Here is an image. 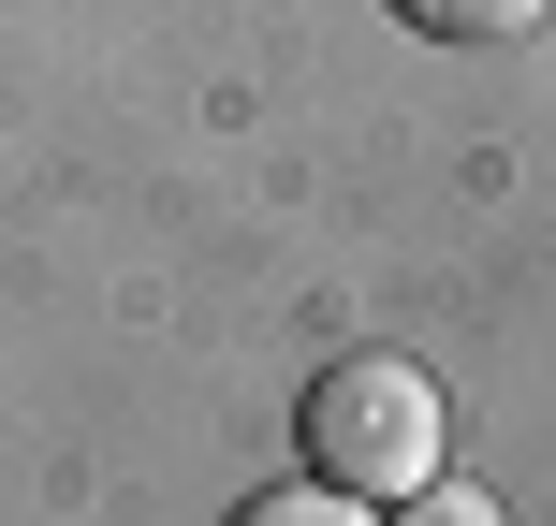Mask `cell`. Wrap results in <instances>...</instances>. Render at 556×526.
Wrapping results in <instances>:
<instances>
[{
    "instance_id": "cell-2",
    "label": "cell",
    "mask_w": 556,
    "mask_h": 526,
    "mask_svg": "<svg viewBox=\"0 0 556 526\" xmlns=\"http://www.w3.org/2000/svg\"><path fill=\"white\" fill-rule=\"evenodd\" d=\"M395 15H410L425 44H513V29H542L556 0H395Z\"/></svg>"
},
{
    "instance_id": "cell-1",
    "label": "cell",
    "mask_w": 556,
    "mask_h": 526,
    "mask_svg": "<svg viewBox=\"0 0 556 526\" xmlns=\"http://www.w3.org/2000/svg\"><path fill=\"white\" fill-rule=\"evenodd\" d=\"M307 469L323 483H352V498H410V483H440V453H454V410H440V381H425L410 351H337L323 381H307Z\"/></svg>"
},
{
    "instance_id": "cell-4",
    "label": "cell",
    "mask_w": 556,
    "mask_h": 526,
    "mask_svg": "<svg viewBox=\"0 0 556 526\" xmlns=\"http://www.w3.org/2000/svg\"><path fill=\"white\" fill-rule=\"evenodd\" d=\"M395 526H513V512L483 498V483H410V498H395Z\"/></svg>"
},
{
    "instance_id": "cell-3",
    "label": "cell",
    "mask_w": 556,
    "mask_h": 526,
    "mask_svg": "<svg viewBox=\"0 0 556 526\" xmlns=\"http://www.w3.org/2000/svg\"><path fill=\"white\" fill-rule=\"evenodd\" d=\"M235 526H366V498H352V483H323V469H307V483H278V498H250Z\"/></svg>"
}]
</instances>
